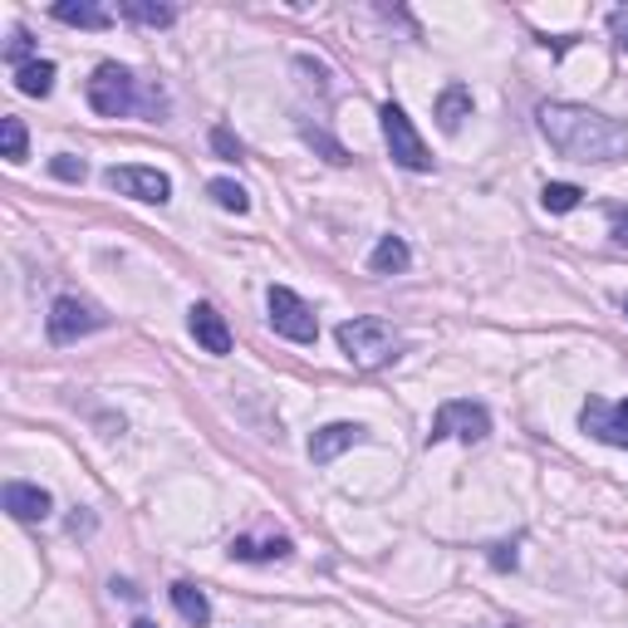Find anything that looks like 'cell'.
Here are the masks:
<instances>
[{"label": "cell", "mask_w": 628, "mask_h": 628, "mask_svg": "<svg viewBox=\"0 0 628 628\" xmlns=\"http://www.w3.org/2000/svg\"><path fill=\"white\" fill-rule=\"evenodd\" d=\"M89 109L99 113V119H123V113L138 109V79H133L123 64H99L94 79H89Z\"/></svg>", "instance_id": "3"}, {"label": "cell", "mask_w": 628, "mask_h": 628, "mask_svg": "<svg viewBox=\"0 0 628 628\" xmlns=\"http://www.w3.org/2000/svg\"><path fill=\"white\" fill-rule=\"evenodd\" d=\"M212 147H216V157H226V163H241V143H236V133L222 128V123L212 128Z\"/></svg>", "instance_id": "26"}, {"label": "cell", "mask_w": 628, "mask_h": 628, "mask_svg": "<svg viewBox=\"0 0 628 628\" xmlns=\"http://www.w3.org/2000/svg\"><path fill=\"white\" fill-rule=\"evenodd\" d=\"M447 437L486 442L491 437V413H486L482 403H472V398H447V403L437 408V418H432L428 447H437V442H447Z\"/></svg>", "instance_id": "4"}, {"label": "cell", "mask_w": 628, "mask_h": 628, "mask_svg": "<svg viewBox=\"0 0 628 628\" xmlns=\"http://www.w3.org/2000/svg\"><path fill=\"white\" fill-rule=\"evenodd\" d=\"M609 226H614V241L628 246V212L624 207H609Z\"/></svg>", "instance_id": "28"}, {"label": "cell", "mask_w": 628, "mask_h": 628, "mask_svg": "<svg viewBox=\"0 0 628 628\" xmlns=\"http://www.w3.org/2000/svg\"><path fill=\"white\" fill-rule=\"evenodd\" d=\"M432 113H437V128L442 133H462V123L472 119V89H466V84H447L437 94V104H432Z\"/></svg>", "instance_id": "13"}, {"label": "cell", "mask_w": 628, "mask_h": 628, "mask_svg": "<svg viewBox=\"0 0 628 628\" xmlns=\"http://www.w3.org/2000/svg\"><path fill=\"white\" fill-rule=\"evenodd\" d=\"M109 319L94 310V305L74 300V295H60V300L50 305V315H44V329H50L54 344H74V339L94 334V329H104Z\"/></svg>", "instance_id": "8"}, {"label": "cell", "mask_w": 628, "mask_h": 628, "mask_svg": "<svg viewBox=\"0 0 628 628\" xmlns=\"http://www.w3.org/2000/svg\"><path fill=\"white\" fill-rule=\"evenodd\" d=\"M408 266H413V250H408L403 236H383V241L373 246V256H369L373 276H398V270H408Z\"/></svg>", "instance_id": "17"}, {"label": "cell", "mask_w": 628, "mask_h": 628, "mask_svg": "<svg viewBox=\"0 0 628 628\" xmlns=\"http://www.w3.org/2000/svg\"><path fill=\"white\" fill-rule=\"evenodd\" d=\"M369 437V432L359 428V422H329V428H319L315 437H310V456L319 466H329L339 452H349V447H359V442Z\"/></svg>", "instance_id": "11"}, {"label": "cell", "mask_w": 628, "mask_h": 628, "mask_svg": "<svg viewBox=\"0 0 628 628\" xmlns=\"http://www.w3.org/2000/svg\"><path fill=\"white\" fill-rule=\"evenodd\" d=\"M187 329H192V339H197L202 349L216 353V359H222V353H231V329H226V315L216 310V305H207V300L192 305V310H187Z\"/></svg>", "instance_id": "10"}, {"label": "cell", "mask_w": 628, "mask_h": 628, "mask_svg": "<svg viewBox=\"0 0 628 628\" xmlns=\"http://www.w3.org/2000/svg\"><path fill=\"white\" fill-rule=\"evenodd\" d=\"M624 315H628V300H624Z\"/></svg>", "instance_id": "31"}, {"label": "cell", "mask_w": 628, "mask_h": 628, "mask_svg": "<svg viewBox=\"0 0 628 628\" xmlns=\"http://www.w3.org/2000/svg\"><path fill=\"white\" fill-rule=\"evenodd\" d=\"M300 138L310 143V147H319V153H325V163H334V167H344V163H349V147H344V143H334L325 128H310V123H300Z\"/></svg>", "instance_id": "23"}, {"label": "cell", "mask_w": 628, "mask_h": 628, "mask_svg": "<svg viewBox=\"0 0 628 628\" xmlns=\"http://www.w3.org/2000/svg\"><path fill=\"white\" fill-rule=\"evenodd\" d=\"M609 30H614V40H619V50L628 54V10H614V16H609Z\"/></svg>", "instance_id": "27"}, {"label": "cell", "mask_w": 628, "mask_h": 628, "mask_svg": "<svg viewBox=\"0 0 628 628\" xmlns=\"http://www.w3.org/2000/svg\"><path fill=\"white\" fill-rule=\"evenodd\" d=\"M579 202H585V192H579L575 182H545V192H541V207H545V212H555V216L575 212Z\"/></svg>", "instance_id": "21"}, {"label": "cell", "mask_w": 628, "mask_h": 628, "mask_svg": "<svg viewBox=\"0 0 628 628\" xmlns=\"http://www.w3.org/2000/svg\"><path fill=\"white\" fill-rule=\"evenodd\" d=\"M54 64L50 60H35V64H25V70H16V89L25 99H50V89H54Z\"/></svg>", "instance_id": "19"}, {"label": "cell", "mask_w": 628, "mask_h": 628, "mask_svg": "<svg viewBox=\"0 0 628 628\" xmlns=\"http://www.w3.org/2000/svg\"><path fill=\"white\" fill-rule=\"evenodd\" d=\"M50 173L60 177V182H84V177H89V167H84V157L60 153V157H50Z\"/></svg>", "instance_id": "25"}, {"label": "cell", "mask_w": 628, "mask_h": 628, "mask_svg": "<svg viewBox=\"0 0 628 628\" xmlns=\"http://www.w3.org/2000/svg\"><path fill=\"white\" fill-rule=\"evenodd\" d=\"M167 594H173V609H177V614H182V619H187L192 628H207V624H212V599H207V594H202L197 585H187V579H177V585L167 589Z\"/></svg>", "instance_id": "16"}, {"label": "cell", "mask_w": 628, "mask_h": 628, "mask_svg": "<svg viewBox=\"0 0 628 628\" xmlns=\"http://www.w3.org/2000/svg\"><path fill=\"white\" fill-rule=\"evenodd\" d=\"M266 305H270V329H276V334H285L290 344H315V339H319L315 310L290 290V285H270Z\"/></svg>", "instance_id": "6"}, {"label": "cell", "mask_w": 628, "mask_h": 628, "mask_svg": "<svg viewBox=\"0 0 628 628\" xmlns=\"http://www.w3.org/2000/svg\"><path fill=\"white\" fill-rule=\"evenodd\" d=\"M128 628H157V624H153V619H133Z\"/></svg>", "instance_id": "30"}, {"label": "cell", "mask_w": 628, "mask_h": 628, "mask_svg": "<svg viewBox=\"0 0 628 628\" xmlns=\"http://www.w3.org/2000/svg\"><path fill=\"white\" fill-rule=\"evenodd\" d=\"M579 428H585L594 442H604V447H628V398H619V403L589 398V403L579 408Z\"/></svg>", "instance_id": "9"}, {"label": "cell", "mask_w": 628, "mask_h": 628, "mask_svg": "<svg viewBox=\"0 0 628 628\" xmlns=\"http://www.w3.org/2000/svg\"><path fill=\"white\" fill-rule=\"evenodd\" d=\"M119 16L133 20V25H147V30H167L177 20V10L173 6H153V0H123Z\"/></svg>", "instance_id": "18"}, {"label": "cell", "mask_w": 628, "mask_h": 628, "mask_svg": "<svg viewBox=\"0 0 628 628\" xmlns=\"http://www.w3.org/2000/svg\"><path fill=\"white\" fill-rule=\"evenodd\" d=\"M290 535H276V541H250V535H236L231 541V559H250V565H270V559H290Z\"/></svg>", "instance_id": "14"}, {"label": "cell", "mask_w": 628, "mask_h": 628, "mask_svg": "<svg viewBox=\"0 0 628 628\" xmlns=\"http://www.w3.org/2000/svg\"><path fill=\"white\" fill-rule=\"evenodd\" d=\"M0 501H6V511H10V516H16V521H44V516H50V506H54V501H50V491H44V486H30V482H10L6 491H0Z\"/></svg>", "instance_id": "12"}, {"label": "cell", "mask_w": 628, "mask_h": 628, "mask_svg": "<svg viewBox=\"0 0 628 628\" xmlns=\"http://www.w3.org/2000/svg\"><path fill=\"white\" fill-rule=\"evenodd\" d=\"M541 133L569 163H619L628 157V123L585 104H541Z\"/></svg>", "instance_id": "1"}, {"label": "cell", "mask_w": 628, "mask_h": 628, "mask_svg": "<svg viewBox=\"0 0 628 628\" xmlns=\"http://www.w3.org/2000/svg\"><path fill=\"white\" fill-rule=\"evenodd\" d=\"M491 565H496V569H516V545H496V550H491Z\"/></svg>", "instance_id": "29"}, {"label": "cell", "mask_w": 628, "mask_h": 628, "mask_svg": "<svg viewBox=\"0 0 628 628\" xmlns=\"http://www.w3.org/2000/svg\"><path fill=\"white\" fill-rule=\"evenodd\" d=\"M339 349H344V359L353 369H383V363L398 359L403 334L379 315H359V319H344V325H339Z\"/></svg>", "instance_id": "2"}, {"label": "cell", "mask_w": 628, "mask_h": 628, "mask_svg": "<svg viewBox=\"0 0 628 628\" xmlns=\"http://www.w3.org/2000/svg\"><path fill=\"white\" fill-rule=\"evenodd\" d=\"M0 147H6V163H25L30 153V133L20 119H0Z\"/></svg>", "instance_id": "22"}, {"label": "cell", "mask_w": 628, "mask_h": 628, "mask_svg": "<svg viewBox=\"0 0 628 628\" xmlns=\"http://www.w3.org/2000/svg\"><path fill=\"white\" fill-rule=\"evenodd\" d=\"M379 119H383V138H388V153H393V163L398 167H408V173H432V153H428V143L418 138V128H413V119H408L403 109L388 99V104L379 109Z\"/></svg>", "instance_id": "5"}, {"label": "cell", "mask_w": 628, "mask_h": 628, "mask_svg": "<svg viewBox=\"0 0 628 628\" xmlns=\"http://www.w3.org/2000/svg\"><path fill=\"white\" fill-rule=\"evenodd\" d=\"M60 25H79V30H109L113 16L104 6H89V0H60V6L50 10Z\"/></svg>", "instance_id": "15"}, {"label": "cell", "mask_w": 628, "mask_h": 628, "mask_svg": "<svg viewBox=\"0 0 628 628\" xmlns=\"http://www.w3.org/2000/svg\"><path fill=\"white\" fill-rule=\"evenodd\" d=\"M207 197L216 202L222 212H250V197H246V187L241 182H231V177H216V182H207Z\"/></svg>", "instance_id": "20"}, {"label": "cell", "mask_w": 628, "mask_h": 628, "mask_svg": "<svg viewBox=\"0 0 628 628\" xmlns=\"http://www.w3.org/2000/svg\"><path fill=\"white\" fill-rule=\"evenodd\" d=\"M6 64H16V70H25V64H35V40H30V30H25V25H16V30H10Z\"/></svg>", "instance_id": "24"}, {"label": "cell", "mask_w": 628, "mask_h": 628, "mask_svg": "<svg viewBox=\"0 0 628 628\" xmlns=\"http://www.w3.org/2000/svg\"><path fill=\"white\" fill-rule=\"evenodd\" d=\"M104 182L119 197H133V202H147V207H167L173 202V177L167 173H157V167H138V163H128V167H109Z\"/></svg>", "instance_id": "7"}]
</instances>
